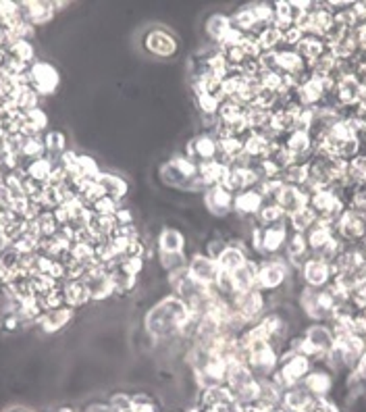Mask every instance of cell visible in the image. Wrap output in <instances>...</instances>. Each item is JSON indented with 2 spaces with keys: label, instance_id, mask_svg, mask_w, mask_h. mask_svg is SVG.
Segmentation results:
<instances>
[{
  "label": "cell",
  "instance_id": "cell-1",
  "mask_svg": "<svg viewBox=\"0 0 366 412\" xmlns=\"http://www.w3.org/2000/svg\"><path fill=\"white\" fill-rule=\"evenodd\" d=\"M190 316V306L179 296L167 291L154 304H150V308L144 313L142 329L154 341H171L181 336V329L185 327Z\"/></svg>",
  "mask_w": 366,
  "mask_h": 412
},
{
  "label": "cell",
  "instance_id": "cell-2",
  "mask_svg": "<svg viewBox=\"0 0 366 412\" xmlns=\"http://www.w3.org/2000/svg\"><path fill=\"white\" fill-rule=\"evenodd\" d=\"M161 181L179 192L185 194H204L206 186L200 181V169L194 161H190L185 154H175L171 159H167L161 169H158Z\"/></svg>",
  "mask_w": 366,
  "mask_h": 412
},
{
  "label": "cell",
  "instance_id": "cell-3",
  "mask_svg": "<svg viewBox=\"0 0 366 412\" xmlns=\"http://www.w3.org/2000/svg\"><path fill=\"white\" fill-rule=\"evenodd\" d=\"M293 277H295V271L288 265L283 254L270 256V258H260L258 261L256 290H260L263 293H277V291L283 290Z\"/></svg>",
  "mask_w": 366,
  "mask_h": 412
},
{
  "label": "cell",
  "instance_id": "cell-4",
  "mask_svg": "<svg viewBox=\"0 0 366 412\" xmlns=\"http://www.w3.org/2000/svg\"><path fill=\"white\" fill-rule=\"evenodd\" d=\"M229 302H231V308L244 318L245 325H254V323H258V321L270 311L269 296L263 293L260 290L233 293V296L229 298Z\"/></svg>",
  "mask_w": 366,
  "mask_h": 412
},
{
  "label": "cell",
  "instance_id": "cell-5",
  "mask_svg": "<svg viewBox=\"0 0 366 412\" xmlns=\"http://www.w3.org/2000/svg\"><path fill=\"white\" fill-rule=\"evenodd\" d=\"M142 46L154 59H173L179 52V40L167 27H152L144 34Z\"/></svg>",
  "mask_w": 366,
  "mask_h": 412
},
{
  "label": "cell",
  "instance_id": "cell-6",
  "mask_svg": "<svg viewBox=\"0 0 366 412\" xmlns=\"http://www.w3.org/2000/svg\"><path fill=\"white\" fill-rule=\"evenodd\" d=\"M295 277H298L300 286L315 288V290H325L333 281V268H331V263H327V261L310 254L308 261L295 273Z\"/></svg>",
  "mask_w": 366,
  "mask_h": 412
},
{
  "label": "cell",
  "instance_id": "cell-7",
  "mask_svg": "<svg viewBox=\"0 0 366 412\" xmlns=\"http://www.w3.org/2000/svg\"><path fill=\"white\" fill-rule=\"evenodd\" d=\"M27 77H29V88L40 98L54 94L61 84V73L49 61H36L29 67Z\"/></svg>",
  "mask_w": 366,
  "mask_h": 412
},
{
  "label": "cell",
  "instance_id": "cell-8",
  "mask_svg": "<svg viewBox=\"0 0 366 412\" xmlns=\"http://www.w3.org/2000/svg\"><path fill=\"white\" fill-rule=\"evenodd\" d=\"M333 231H335V238L343 243L366 242V215L345 208V213L333 225Z\"/></svg>",
  "mask_w": 366,
  "mask_h": 412
},
{
  "label": "cell",
  "instance_id": "cell-9",
  "mask_svg": "<svg viewBox=\"0 0 366 412\" xmlns=\"http://www.w3.org/2000/svg\"><path fill=\"white\" fill-rule=\"evenodd\" d=\"M279 350L270 343H258L252 348V358H250V371L256 379H269L270 375L279 366Z\"/></svg>",
  "mask_w": 366,
  "mask_h": 412
},
{
  "label": "cell",
  "instance_id": "cell-10",
  "mask_svg": "<svg viewBox=\"0 0 366 412\" xmlns=\"http://www.w3.org/2000/svg\"><path fill=\"white\" fill-rule=\"evenodd\" d=\"M217 152H219V140L213 136V134H206V131H200L195 134L194 138L188 140L183 154L194 161L195 165H204V163H210L217 159Z\"/></svg>",
  "mask_w": 366,
  "mask_h": 412
},
{
  "label": "cell",
  "instance_id": "cell-11",
  "mask_svg": "<svg viewBox=\"0 0 366 412\" xmlns=\"http://www.w3.org/2000/svg\"><path fill=\"white\" fill-rule=\"evenodd\" d=\"M202 202H204V208L215 218L225 221L233 217V194L223 186L206 188V192L202 194Z\"/></svg>",
  "mask_w": 366,
  "mask_h": 412
},
{
  "label": "cell",
  "instance_id": "cell-12",
  "mask_svg": "<svg viewBox=\"0 0 366 412\" xmlns=\"http://www.w3.org/2000/svg\"><path fill=\"white\" fill-rule=\"evenodd\" d=\"M188 273L194 277L195 281L208 286V288H215L217 281L220 277V268L217 265L215 258H210L208 254L204 252H194L188 261Z\"/></svg>",
  "mask_w": 366,
  "mask_h": 412
},
{
  "label": "cell",
  "instance_id": "cell-13",
  "mask_svg": "<svg viewBox=\"0 0 366 412\" xmlns=\"http://www.w3.org/2000/svg\"><path fill=\"white\" fill-rule=\"evenodd\" d=\"M263 204H265V198L256 188L244 190L233 196V217L240 221H254Z\"/></svg>",
  "mask_w": 366,
  "mask_h": 412
},
{
  "label": "cell",
  "instance_id": "cell-14",
  "mask_svg": "<svg viewBox=\"0 0 366 412\" xmlns=\"http://www.w3.org/2000/svg\"><path fill=\"white\" fill-rule=\"evenodd\" d=\"M300 386L306 389L312 398H329L333 391V375L325 366H312L310 373L300 381Z\"/></svg>",
  "mask_w": 366,
  "mask_h": 412
},
{
  "label": "cell",
  "instance_id": "cell-15",
  "mask_svg": "<svg viewBox=\"0 0 366 412\" xmlns=\"http://www.w3.org/2000/svg\"><path fill=\"white\" fill-rule=\"evenodd\" d=\"M302 338L322 354H327L335 346V333L329 323H306V327L302 329Z\"/></svg>",
  "mask_w": 366,
  "mask_h": 412
},
{
  "label": "cell",
  "instance_id": "cell-16",
  "mask_svg": "<svg viewBox=\"0 0 366 412\" xmlns=\"http://www.w3.org/2000/svg\"><path fill=\"white\" fill-rule=\"evenodd\" d=\"M88 290H90V298L92 302H102V300H108L113 298V281H111V275L104 271L102 267L98 268H90L83 277Z\"/></svg>",
  "mask_w": 366,
  "mask_h": 412
},
{
  "label": "cell",
  "instance_id": "cell-17",
  "mask_svg": "<svg viewBox=\"0 0 366 412\" xmlns=\"http://www.w3.org/2000/svg\"><path fill=\"white\" fill-rule=\"evenodd\" d=\"M273 202L285 213V217H292L293 213H298V211H302L304 206H308V194H306L302 188L285 186V184H283Z\"/></svg>",
  "mask_w": 366,
  "mask_h": 412
},
{
  "label": "cell",
  "instance_id": "cell-18",
  "mask_svg": "<svg viewBox=\"0 0 366 412\" xmlns=\"http://www.w3.org/2000/svg\"><path fill=\"white\" fill-rule=\"evenodd\" d=\"M283 258L288 261V265L298 273L300 267L308 261V256H310V248H308V242H306V236H302V233H292L290 231V236H288V242L283 246Z\"/></svg>",
  "mask_w": 366,
  "mask_h": 412
},
{
  "label": "cell",
  "instance_id": "cell-19",
  "mask_svg": "<svg viewBox=\"0 0 366 412\" xmlns=\"http://www.w3.org/2000/svg\"><path fill=\"white\" fill-rule=\"evenodd\" d=\"M154 248L156 252H185L188 250V236L173 225H165L158 229L154 238Z\"/></svg>",
  "mask_w": 366,
  "mask_h": 412
},
{
  "label": "cell",
  "instance_id": "cell-20",
  "mask_svg": "<svg viewBox=\"0 0 366 412\" xmlns=\"http://www.w3.org/2000/svg\"><path fill=\"white\" fill-rule=\"evenodd\" d=\"M75 316V308L71 306H61V308H52L44 311L40 318L36 321V325L44 331V333H59L61 329H65Z\"/></svg>",
  "mask_w": 366,
  "mask_h": 412
},
{
  "label": "cell",
  "instance_id": "cell-21",
  "mask_svg": "<svg viewBox=\"0 0 366 412\" xmlns=\"http://www.w3.org/2000/svg\"><path fill=\"white\" fill-rule=\"evenodd\" d=\"M231 286L233 293H244V291L256 290L258 281V258H248L240 268H235L231 275Z\"/></svg>",
  "mask_w": 366,
  "mask_h": 412
},
{
  "label": "cell",
  "instance_id": "cell-22",
  "mask_svg": "<svg viewBox=\"0 0 366 412\" xmlns=\"http://www.w3.org/2000/svg\"><path fill=\"white\" fill-rule=\"evenodd\" d=\"M283 146L292 152L295 163H310L312 159V138L308 131H292L283 138Z\"/></svg>",
  "mask_w": 366,
  "mask_h": 412
},
{
  "label": "cell",
  "instance_id": "cell-23",
  "mask_svg": "<svg viewBox=\"0 0 366 412\" xmlns=\"http://www.w3.org/2000/svg\"><path fill=\"white\" fill-rule=\"evenodd\" d=\"M21 9H24L25 21H29L34 27H42V25L50 24L56 15L54 2H46V0L21 2Z\"/></svg>",
  "mask_w": 366,
  "mask_h": 412
},
{
  "label": "cell",
  "instance_id": "cell-24",
  "mask_svg": "<svg viewBox=\"0 0 366 412\" xmlns=\"http://www.w3.org/2000/svg\"><path fill=\"white\" fill-rule=\"evenodd\" d=\"M96 181L98 186L102 188L104 196H108V198H113V200H117V202L125 200L127 194H129V184H127V179H123L121 175H117V173L102 171V173L98 175Z\"/></svg>",
  "mask_w": 366,
  "mask_h": 412
},
{
  "label": "cell",
  "instance_id": "cell-25",
  "mask_svg": "<svg viewBox=\"0 0 366 412\" xmlns=\"http://www.w3.org/2000/svg\"><path fill=\"white\" fill-rule=\"evenodd\" d=\"M63 298H65V306H71V308H79V306H86L92 302L90 298V290L86 286L83 279H67L63 281Z\"/></svg>",
  "mask_w": 366,
  "mask_h": 412
},
{
  "label": "cell",
  "instance_id": "cell-26",
  "mask_svg": "<svg viewBox=\"0 0 366 412\" xmlns=\"http://www.w3.org/2000/svg\"><path fill=\"white\" fill-rule=\"evenodd\" d=\"M252 381H256V377L252 375L250 366L238 363H227V371H225V386L229 388V391H238V389L250 386Z\"/></svg>",
  "mask_w": 366,
  "mask_h": 412
},
{
  "label": "cell",
  "instance_id": "cell-27",
  "mask_svg": "<svg viewBox=\"0 0 366 412\" xmlns=\"http://www.w3.org/2000/svg\"><path fill=\"white\" fill-rule=\"evenodd\" d=\"M333 238H335L333 225L327 223V221H317V223L306 231V242H308V248H310V254H315L320 248H325Z\"/></svg>",
  "mask_w": 366,
  "mask_h": 412
},
{
  "label": "cell",
  "instance_id": "cell-28",
  "mask_svg": "<svg viewBox=\"0 0 366 412\" xmlns=\"http://www.w3.org/2000/svg\"><path fill=\"white\" fill-rule=\"evenodd\" d=\"M335 343H337V346H340V350H342L345 368H347V371H352V368L358 364V361L362 358L366 346L362 343V341L358 340V338H354V336H343V338H340V340H335Z\"/></svg>",
  "mask_w": 366,
  "mask_h": 412
},
{
  "label": "cell",
  "instance_id": "cell-29",
  "mask_svg": "<svg viewBox=\"0 0 366 412\" xmlns=\"http://www.w3.org/2000/svg\"><path fill=\"white\" fill-rule=\"evenodd\" d=\"M42 144L46 150V159H50L52 163H56L61 159V154H65L67 148V134L61 129H49L42 134Z\"/></svg>",
  "mask_w": 366,
  "mask_h": 412
},
{
  "label": "cell",
  "instance_id": "cell-30",
  "mask_svg": "<svg viewBox=\"0 0 366 412\" xmlns=\"http://www.w3.org/2000/svg\"><path fill=\"white\" fill-rule=\"evenodd\" d=\"M312 402V396L302 388V386H295L283 391V398H281V406L290 412H304Z\"/></svg>",
  "mask_w": 366,
  "mask_h": 412
},
{
  "label": "cell",
  "instance_id": "cell-31",
  "mask_svg": "<svg viewBox=\"0 0 366 412\" xmlns=\"http://www.w3.org/2000/svg\"><path fill=\"white\" fill-rule=\"evenodd\" d=\"M293 50H295L306 63H312V61H317L318 56H322V54L327 52V44H325L322 38H317V36H304Z\"/></svg>",
  "mask_w": 366,
  "mask_h": 412
},
{
  "label": "cell",
  "instance_id": "cell-32",
  "mask_svg": "<svg viewBox=\"0 0 366 412\" xmlns=\"http://www.w3.org/2000/svg\"><path fill=\"white\" fill-rule=\"evenodd\" d=\"M229 29H231V17L225 15V13H213L206 19V24H204V31H206V36H208V40L213 44H219L220 40H223V36Z\"/></svg>",
  "mask_w": 366,
  "mask_h": 412
},
{
  "label": "cell",
  "instance_id": "cell-33",
  "mask_svg": "<svg viewBox=\"0 0 366 412\" xmlns=\"http://www.w3.org/2000/svg\"><path fill=\"white\" fill-rule=\"evenodd\" d=\"M283 391L277 388L273 379H258V404L265 408H277L281 404Z\"/></svg>",
  "mask_w": 366,
  "mask_h": 412
},
{
  "label": "cell",
  "instance_id": "cell-34",
  "mask_svg": "<svg viewBox=\"0 0 366 412\" xmlns=\"http://www.w3.org/2000/svg\"><path fill=\"white\" fill-rule=\"evenodd\" d=\"M188 261H190L188 252H156V263L165 275L188 268Z\"/></svg>",
  "mask_w": 366,
  "mask_h": 412
},
{
  "label": "cell",
  "instance_id": "cell-35",
  "mask_svg": "<svg viewBox=\"0 0 366 412\" xmlns=\"http://www.w3.org/2000/svg\"><path fill=\"white\" fill-rule=\"evenodd\" d=\"M269 146L270 142L265 136H260L258 131H252L244 140V152L254 163L256 161H265L269 156Z\"/></svg>",
  "mask_w": 366,
  "mask_h": 412
},
{
  "label": "cell",
  "instance_id": "cell-36",
  "mask_svg": "<svg viewBox=\"0 0 366 412\" xmlns=\"http://www.w3.org/2000/svg\"><path fill=\"white\" fill-rule=\"evenodd\" d=\"M254 223L258 227H273V225H288L285 213L275 204V202H265L263 208L258 211V215L254 218Z\"/></svg>",
  "mask_w": 366,
  "mask_h": 412
},
{
  "label": "cell",
  "instance_id": "cell-37",
  "mask_svg": "<svg viewBox=\"0 0 366 412\" xmlns=\"http://www.w3.org/2000/svg\"><path fill=\"white\" fill-rule=\"evenodd\" d=\"M318 221V215L310 208V206H304L302 211L293 213L292 217H288V227L292 233H302L306 236V231L315 225Z\"/></svg>",
  "mask_w": 366,
  "mask_h": 412
},
{
  "label": "cell",
  "instance_id": "cell-38",
  "mask_svg": "<svg viewBox=\"0 0 366 412\" xmlns=\"http://www.w3.org/2000/svg\"><path fill=\"white\" fill-rule=\"evenodd\" d=\"M52 169H54V163H52L50 159H46V156L36 159V161H29V163L25 165L27 177L34 179V181H38V184H42V186H49Z\"/></svg>",
  "mask_w": 366,
  "mask_h": 412
},
{
  "label": "cell",
  "instance_id": "cell-39",
  "mask_svg": "<svg viewBox=\"0 0 366 412\" xmlns=\"http://www.w3.org/2000/svg\"><path fill=\"white\" fill-rule=\"evenodd\" d=\"M200 169V181L206 186V188H213V186H220L225 175H227V165L217 163V161H210V163H204V165H198Z\"/></svg>",
  "mask_w": 366,
  "mask_h": 412
},
{
  "label": "cell",
  "instance_id": "cell-40",
  "mask_svg": "<svg viewBox=\"0 0 366 412\" xmlns=\"http://www.w3.org/2000/svg\"><path fill=\"white\" fill-rule=\"evenodd\" d=\"M21 21H25L21 2L2 0V2H0V25H2L4 29H13L15 25H19Z\"/></svg>",
  "mask_w": 366,
  "mask_h": 412
},
{
  "label": "cell",
  "instance_id": "cell-41",
  "mask_svg": "<svg viewBox=\"0 0 366 412\" xmlns=\"http://www.w3.org/2000/svg\"><path fill=\"white\" fill-rule=\"evenodd\" d=\"M108 275H111V281H113V290H115L113 296L115 298H125V296H129V293L138 290V277L127 275L121 268H117V271H113Z\"/></svg>",
  "mask_w": 366,
  "mask_h": 412
},
{
  "label": "cell",
  "instance_id": "cell-42",
  "mask_svg": "<svg viewBox=\"0 0 366 412\" xmlns=\"http://www.w3.org/2000/svg\"><path fill=\"white\" fill-rule=\"evenodd\" d=\"M279 179L285 186H295V188H304L306 179H308V163H292L290 167L281 169Z\"/></svg>",
  "mask_w": 366,
  "mask_h": 412
},
{
  "label": "cell",
  "instance_id": "cell-43",
  "mask_svg": "<svg viewBox=\"0 0 366 412\" xmlns=\"http://www.w3.org/2000/svg\"><path fill=\"white\" fill-rule=\"evenodd\" d=\"M256 42L263 52H270V50H279L283 49V34L275 27V25H269L265 27L258 36H256Z\"/></svg>",
  "mask_w": 366,
  "mask_h": 412
},
{
  "label": "cell",
  "instance_id": "cell-44",
  "mask_svg": "<svg viewBox=\"0 0 366 412\" xmlns=\"http://www.w3.org/2000/svg\"><path fill=\"white\" fill-rule=\"evenodd\" d=\"M13 104L21 111V113H29L34 109L40 106V96L29 88V86H24V88H17V92L13 94Z\"/></svg>",
  "mask_w": 366,
  "mask_h": 412
},
{
  "label": "cell",
  "instance_id": "cell-45",
  "mask_svg": "<svg viewBox=\"0 0 366 412\" xmlns=\"http://www.w3.org/2000/svg\"><path fill=\"white\" fill-rule=\"evenodd\" d=\"M100 165L96 163V159H92L90 154H79L77 159V177L79 179H88V181H96L100 175Z\"/></svg>",
  "mask_w": 366,
  "mask_h": 412
},
{
  "label": "cell",
  "instance_id": "cell-46",
  "mask_svg": "<svg viewBox=\"0 0 366 412\" xmlns=\"http://www.w3.org/2000/svg\"><path fill=\"white\" fill-rule=\"evenodd\" d=\"M9 52V56L11 59H15V61H19V63H24V65H34L36 63V49H34V44L31 42H15L11 49L6 50Z\"/></svg>",
  "mask_w": 366,
  "mask_h": 412
},
{
  "label": "cell",
  "instance_id": "cell-47",
  "mask_svg": "<svg viewBox=\"0 0 366 412\" xmlns=\"http://www.w3.org/2000/svg\"><path fill=\"white\" fill-rule=\"evenodd\" d=\"M42 156H46V150H44V144H42V136L40 138H25L24 148H21L24 165H27L29 161L42 159Z\"/></svg>",
  "mask_w": 366,
  "mask_h": 412
},
{
  "label": "cell",
  "instance_id": "cell-48",
  "mask_svg": "<svg viewBox=\"0 0 366 412\" xmlns=\"http://www.w3.org/2000/svg\"><path fill=\"white\" fill-rule=\"evenodd\" d=\"M195 106H198V113L200 115H217L219 113L220 102L223 98L215 96V94H195Z\"/></svg>",
  "mask_w": 366,
  "mask_h": 412
},
{
  "label": "cell",
  "instance_id": "cell-49",
  "mask_svg": "<svg viewBox=\"0 0 366 412\" xmlns=\"http://www.w3.org/2000/svg\"><path fill=\"white\" fill-rule=\"evenodd\" d=\"M24 121L34 129V131H38L40 136L44 134V131H49V115L38 106V109H34V111H29V113H24Z\"/></svg>",
  "mask_w": 366,
  "mask_h": 412
},
{
  "label": "cell",
  "instance_id": "cell-50",
  "mask_svg": "<svg viewBox=\"0 0 366 412\" xmlns=\"http://www.w3.org/2000/svg\"><path fill=\"white\" fill-rule=\"evenodd\" d=\"M119 206H121V202H117V200H113V198H108V196H102L100 200H96L92 206H90V211L98 215V217H115V213L119 211Z\"/></svg>",
  "mask_w": 366,
  "mask_h": 412
},
{
  "label": "cell",
  "instance_id": "cell-51",
  "mask_svg": "<svg viewBox=\"0 0 366 412\" xmlns=\"http://www.w3.org/2000/svg\"><path fill=\"white\" fill-rule=\"evenodd\" d=\"M358 154H362V142L358 138H352L347 142H342V144L337 146V150H335V156L342 159L343 163H350Z\"/></svg>",
  "mask_w": 366,
  "mask_h": 412
},
{
  "label": "cell",
  "instance_id": "cell-52",
  "mask_svg": "<svg viewBox=\"0 0 366 412\" xmlns=\"http://www.w3.org/2000/svg\"><path fill=\"white\" fill-rule=\"evenodd\" d=\"M121 271H125L127 275L131 277H140L146 268V261L144 258H138V256H123L121 261Z\"/></svg>",
  "mask_w": 366,
  "mask_h": 412
},
{
  "label": "cell",
  "instance_id": "cell-53",
  "mask_svg": "<svg viewBox=\"0 0 366 412\" xmlns=\"http://www.w3.org/2000/svg\"><path fill=\"white\" fill-rule=\"evenodd\" d=\"M108 406L113 408V412H129L133 402H131V393H125V391H115L111 398H108Z\"/></svg>",
  "mask_w": 366,
  "mask_h": 412
},
{
  "label": "cell",
  "instance_id": "cell-54",
  "mask_svg": "<svg viewBox=\"0 0 366 412\" xmlns=\"http://www.w3.org/2000/svg\"><path fill=\"white\" fill-rule=\"evenodd\" d=\"M350 336L358 338L366 346V316L356 315L352 318V325H350Z\"/></svg>",
  "mask_w": 366,
  "mask_h": 412
},
{
  "label": "cell",
  "instance_id": "cell-55",
  "mask_svg": "<svg viewBox=\"0 0 366 412\" xmlns=\"http://www.w3.org/2000/svg\"><path fill=\"white\" fill-rule=\"evenodd\" d=\"M302 38H304V34H302L295 25H292V27L283 34V49H295Z\"/></svg>",
  "mask_w": 366,
  "mask_h": 412
},
{
  "label": "cell",
  "instance_id": "cell-56",
  "mask_svg": "<svg viewBox=\"0 0 366 412\" xmlns=\"http://www.w3.org/2000/svg\"><path fill=\"white\" fill-rule=\"evenodd\" d=\"M115 221H117V225H119V227H123V225H133V223H136L133 211L119 206V211L115 213Z\"/></svg>",
  "mask_w": 366,
  "mask_h": 412
},
{
  "label": "cell",
  "instance_id": "cell-57",
  "mask_svg": "<svg viewBox=\"0 0 366 412\" xmlns=\"http://www.w3.org/2000/svg\"><path fill=\"white\" fill-rule=\"evenodd\" d=\"M83 412H113V408L108 406V402H106V404L94 402V404H90V406H86V411Z\"/></svg>",
  "mask_w": 366,
  "mask_h": 412
},
{
  "label": "cell",
  "instance_id": "cell-58",
  "mask_svg": "<svg viewBox=\"0 0 366 412\" xmlns=\"http://www.w3.org/2000/svg\"><path fill=\"white\" fill-rule=\"evenodd\" d=\"M6 61H9V52L4 49H0V69H4Z\"/></svg>",
  "mask_w": 366,
  "mask_h": 412
},
{
  "label": "cell",
  "instance_id": "cell-59",
  "mask_svg": "<svg viewBox=\"0 0 366 412\" xmlns=\"http://www.w3.org/2000/svg\"><path fill=\"white\" fill-rule=\"evenodd\" d=\"M9 412H29V411H25V408H13V411Z\"/></svg>",
  "mask_w": 366,
  "mask_h": 412
},
{
  "label": "cell",
  "instance_id": "cell-60",
  "mask_svg": "<svg viewBox=\"0 0 366 412\" xmlns=\"http://www.w3.org/2000/svg\"><path fill=\"white\" fill-rule=\"evenodd\" d=\"M362 152H366V138L362 140Z\"/></svg>",
  "mask_w": 366,
  "mask_h": 412
},
{
  "label": "cell",
  "instance_id": "cell-61",
  "mask_svg": "<svg viewBox=\"0 0 366 412\" xmlns=\"http://www.w3.org/2000/svg\"><path fill=\"white\" fill-rule=\"evenodd\" d=\"M129 412H131V411H129Z\"/></svg>",
  "mask_w": 366,
  "mask_h": 412
}]
</instances>
